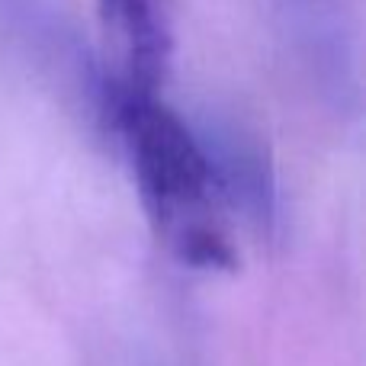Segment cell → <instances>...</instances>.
<instances>
[{
  "label": "cell",
  "instance_id": "obj_2",
  "mask_svg": "<svg viewBox=\"0 0 366 366\" xmlns=\"http://www.w3.org/2000/svg\"><path fill=\"white\" fill-rule=\"evenodd\" d=\"M100 26L113 61V90L158 94L171 51L158 0H100Z\"/></svg>",
  "mask_w": 366,
  "mask_h": 366
},
{
  "label": "cell",
  "instance_id": "obj_1",
  "mask_svg": "<svg viewBox=\"0 0 366 366\" xmlns=\"http://www.w3.org/2000/svg\"><path fill=\"white\" fill-rule=\"evenodd\" d=\"M113 129L122 142L154 232L189 267L234 270L225 225V177L196 132L158 94L109 90Z\"/></svg>",
  "mask_w": 366,
  "mask_h": 366
}]
</instances>
